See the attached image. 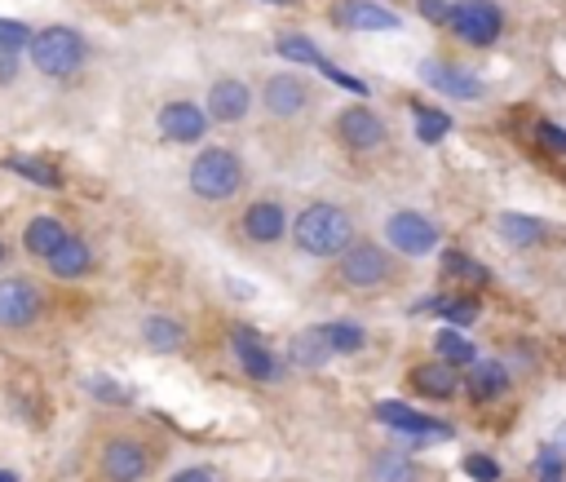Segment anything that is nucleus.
Segmentation results:
<instances>
[{
    "label": "nucleus",
    "mask_w": 566,
    "mask_h": 482,
    "mask_svg": "<svg viewBox=\"0 0 566 482\" xmlns=\"http://www.w3.org/2000/svg\"><path fill=\"white\" fill-rule=\"evenodd\" d=\"M27 54H32V62H36L41 76H49V80H71V76L84 67L89 45H84V36H80L76 27H45V32L32 36Z\"/></svg>",
    "instance_id": "3"
},
{
    "label": "nucleus",
    "mask_w": 566,
    "mask_h": 482,
    "mask_svg": "<svg viewBox=\"0 0 566 482\" xmlns=\"http://www.w3.org/2000/svg\"><path fill=\"white\" fill-rule=\"evenodd\" d=\"M151 451L138 443V438H111L97 456V469L106 482H142L151 473Z\"/></svg>",
    "instance_id": "7"
},
{
    "label": "nucleus",
    "mask_w": 566,
    "mask_h": 482,
    "mask_svg": "<svg viewBox=\"0 0 566 482\" xmlns=\"http://www.w3.org/2000/svg\"><path fill=\"white\" fill-rule=\"evenodd\" d=\"M416 314H442L451 328H474L478 323V314H483V306H478V297H470V292H447V297H429V301H416L412 306Z\"/></svg>",
    "instance_id": "19"
},
{
    "label": "nucleus",
    "mask_w": 566,
    "mask_h": 482,
    "mask_svg": "<svg viewBox=\"0 0 566 482\" xmlns=\"http://www.w3.org/2000/svg\"><path fill=\"white\" fill-rule=\"evenodd\" d=\"M465 473H470L474 482H500V460L474 451V456H465Z\"/></svg>",
    "instance_id": "36"
},
{
    "label": "nucleus",
    "mask_w": 566,
    "mask_h": 482,
    "mask_svg": "<svg viewBox=\"0 0 566 482\" xmlns=\"http://www.w3.org/2000/svg\"><path fill=\"white\" fill-rule=\"evenodd\" d=\"M323 336H327L332 354H359V349L368 345V332H363L359 323H350V319H332V323H323Z\"/></svg>",
    "instance_id": "30"
},
{
    "label": "nucleus",
    "mask_w": 566,
    "mask_h": 482,
    "mask_svg": "<svg viewBox=\"0 0 566 482\" xmlns=\"http://www.w3.org/2000/svg\"><path fill=\"white\" fill-rule=\"evenodd\" d=\"M288 358H292L297 368H323L327 358H332V345H327L323 328H305V332H297V336H292V345H288Z\"/></svg>",
    "instance_id": "24"
},
{
    "label": "nucleus",
    "mask_w": 566,
    "mask_h": 482,
    "mask_svg": "<svg viewBox=\"0 0 566 482\" xmlns=\"http://www.w3.org/2000/svg\"><path fill=\"white\" fill-rule=\"evenodd\" d=\"M372 416L381 425H390V434H403V438H451L457 434L447 421H434V416H425V412H416L407 403H377Z\"/></svg>",
    "instance_id": "12"
},
{
    "label": "nucleus",
    "mask_w": 566,
    "mask_h": 482,
    "mask_svg": "<svg viewBox=\"0 0 566 482\" xmlns=\"http://www.w3.org/2000/svg\"><path fill=\"white\" fill-rule=\"evenodd\" d=\"M0 482H19V473L14 469H0Z\"/></svg>",
    "instance_id": "42"
},
{
    "label": "nucleus",
    "mask_w": 566,
    "mask_h": 482,
    "mask_svg": "<svg viewBox=\"0 0 566 482\" xmlns=\"http://www.w3.org/2000/svg\"><path fill=\"white\" fill-rule=\"evenodd\" d=\"M262 102H266V111H270L275 119H297V115L310 106V84H305L301 76H292V71L270 76Z\"/></svg>",
    "instance_id": "18"
},
{
    "label": "nucleus",
    "mask_w": 566,
    "mask_h": 482,
    "mask_svg": "<svg viewBox=\"0 0 566 482\" xmlns=\"http://www.w3.org/2000/svg\"><path fill=\"white\" fill-rule=\"evenodd\" d=\"M336 275L346 288H381L390 279V253L372 239H350L346 253L336 257Z\"/></svg>",
    "instance_id": "5"
},
{
    "label": "nucleus",
    "mask_w": 566,
    "mask_h": 482,
    "mask_svg": "<svg viewBox=\"0 0 566 482\" xmlns=\"http://www.w3.org/2000/svg\"><path fill=\"white\" fill-rule=\"evenodd\" d=\"M336 23L350 27V32H394L398 19L377 5V0H346V5H336Z\"/></svg>",
    "instance_id": "20"
},
{
    "label": "nucleus",
    "mask_w": 566,
    "mask_h": 482,
    "mask_svg": "<svg viewBox=\"0 0 566 482\" xmlns=\"http://www.w3.org/2000/svg\"><path fill=\"white\" fill-rule=\"evenodd\" d=\"M204 111H208V119H217V125H240V119L253 111V89L235 76H221V80H212Z\"/></svg>",
    "instance_id": "14"
},
{
    "label": "nucleus",
    "mask_w": 566,
    "mask_h": 482,
    "mask_svg": "<svg viewBox=\"0 0 566 482\" xmlns=\"http://www.w3.org/2000/svg\"><path fill=\"white\" fill-rule=\"evenodd\" d=\"M407 386H412L420 399L447 403V399H457V390H461V368L447 364V358H429V364H416V368H412Z\"/></svg>",
    "instance_id": "16"
},
{
    "label": "nucleus",
    "mask_w": 566,
    "mask_h": 482,
    "mask_svg": "<svg viewBox=\"0 0 566 482\" xmlns=\"http://www.w3.org/2000/svg\"><path fill=\"white\" fill-rule=\"evenodd\" d=\"M496 226H500V234L509 239V244H518V249L540 244V239H544V221L540 217H527V213H500Z\"/></svg>",
    "instance_id": "29"
},
{
    "label": "nucleus",
    "mask_w": 566,
    "mask_h": 482,
    "mask_svg": "<svg viewBox=\"0 0 566 482\" xmlns=\"http://www.w3.org/2000/svg\"><path fill=\"white\" fill-rule=\"evenodd\" d=\"M535 147L548 151V156H566V129L553 125V119H540L535 125Z\"/></svg>",
    "instance_id": "34"
},
{
    "label": "nucleus",
    "mask_w": 566,
    "mask_h": 482,
    "mask_svg": "<svg viewBox=\"0 0 566 482\" xmlns=\"http://www.w3.org/2000/svg\"><path fill=\"white\" fill-rule=\"evenodd\" d=\"M350 239H355V221L342 204L319 199L301 217H292V244L305 257H342Z\"/></svg>",
    "instance_id": "1"
},
{
    "label": "nucleus",
    "mask_w": 566,
    "mask_h": 482,
    "mask_svg": "<svg viewBox=\"0 0 566 482\" xmlns=\"http://www.w3.org/2000/svg\"><path fill=\"white\" fill-rule=\"evenodd\" d=\"M62 239H67V226H62L58 217H49V213H45V217H32V221H27V230H23V249H27L32 257H41V262H45V257L62 244Z\"/></svg>",
    "instance_id": "22"
},
{
    "label": "nucleus",
    "mask_w": 566,
    "mask_h": 482,
    "mask_svg": "<svg viewBox=\"0 0 566 482\" xmlns=\"http://www.w3.org/2000/svg\"><path fill=\"white\" fill-rule=\"evenodd\" d=\"M169 482H217V473L208 464H190V469H177Z\"/></svg>",
    "instance_id": "40"
},
{
    "label": "nucleus",
    "mask_w": 566,
    "mask_h": 482,
    "mask_svg": "<svg viewBox=\"0 0 566 482\" xmlns=\"http://www.w3.org/2000/svg\"><path fill=\"white\" fill-rule=\"evenodd\" d=\"M434 354H438V358H447V364H457V368H470L474 358H478L474 341H470L461 328H451V323L434 332Z\"/></svg>",
    "instance_id": "27"
},
{
    "label": "nucleus",
    "mask_w": 566,
    "mask_h": 482,
    "mask_svg": "<svg viewBox=\"0 0 566 482\" xmlns=\"http://www.w3.org/2000/svg\"><path fill=\"white\" fill-rule=\"evenodd\" d=\"M319 71H323V76H327L332 84H342V89H350V93H359V97L368 93V84H363L359 76H350V71H342V67H332L327 58H323V67H319Z\"/></svg>",
    "instance_id": "37"
},
{
    "label": "nucleus",
    "mask_w": 566,
    "mask_h": 482,
    "mask_svg": "<svg viewBox=\"0 0 566 482\" xmlns=\"http://www.w3.org/2000/svg\"><path fill=\"white\" fill-rule=\"evenodd\" d=\"M84 390H89L97 403H116V408H120V403H129V390H125V386H116V381H106V377H89V386H84Z\"/></svg>",
    "instance_id": "35"
},
{
    "label": "nucleus",
    "mask_w": 566,
    "mask_h": 482,
    "mask_svg": "<svg viewBox=\"0 0 566 482\" xmlns=\"http://www.w3.org/2000/svg\"><path fill=\"white\" fill-rule=\"evenodd\" d=\"M5 257H10V253H5V244H0V266H5Z\"/></svg>",
    "instance_id": "43"
},
{
    "label": "nucleus",
    "mask_w": 566,
    "mask_h": 482,
    "mask_svg": "<svg viewBox=\"0 0 566 482\" xmlns=\"http://www.w3.org/2000/svg\"><path fill=\"white\" fill-rule=\"evenodd\" d=\"M553 447H557V451H562V456H566V425H562V429H557V443H553Z\"/></svg>",
    "instance_id": "41"
},
{
    "label": "nucleus",
    "mask_w": 566,
    "mask_h": 482,
    "mask_svg": "<svg viewBox=\"0 0 566 482\" xmlns=\"http://www.w3.org/2000/svg\"><path fill=\"white\" fill-rule=\"evenodd\" d=\"M32 27L19 23V19H0V58H19L27 45H32Z\"/></svg>",
    "instance_id": "33"
},
{
    "label": "nucleus",
    "mask_w": 566,
    "mask_h": 482,
    "mask_svg": "<svg viewBox=\"0 0 566 482\" xmlns=\"http://www.w3.org/2000/svg\"><path fill=\"white\" fill-rule=\"evenodd\" d=\"M420 80H425L429 89L447 93V97H465V102L483 97V80H478L474 71H465V67H457V62H442V58H425V62H420Z\"/></svg>",
    "instance_id": "15"
},
{
    "label": "nucleus",
    "mask_w": 566,
    "mask_h": 482,
    "mask_svg": "<svg viewBox=\"0 0 566 482\" xmlns=\"http://www.w3.org/2000/svg\"><path fill=\"white\" fill-rule=\"evenodd\" d=\"M336 134H342V142L350 151H377L385 142V119L363 106V102H350L342 115H336Z\"/></svg>",
    "instance_id": "10"
},
{
    "label": "nucleus",
    "mask_w": 566,
    "mask_h": 482,
    "mask_svg": "<svg viewBox=\"0 0 566 482\" xmlns=\"http://www.w3.org/2000/svg\"><path fill=\"white\" fill-rule=\"evenodd\" d=\"M447 27L457 32L465 45L487 49L505 32V10L496 5V0H457V5H451V23Z\"/></svg>",
    "instance_id": "4"
},
{
    "label": "nucleus",
    "mask_w": 566,
    "mask_h": 482,
    "mask_svg": "<svg viewBox=\"0 0 566 482\" xmlns=\"http://www.w3.org/2000/svg\"><path fill=\"white\" fill-rule=\"evenodd\" d=\"M208 134V111L199 102H164L160 106V138L164 142H177V147H190Z\"/></svg>",
    "instance_id": "11"
},
{
    "label": "nucleus",
    "mask_w": 566,
    "mask_h": 482,
    "mask_svg": "<svg viewBox=\"0 0 566 482\" xmlns=\"http://www.w3.org/2000/svg\"><path fill=\"white\" fill-rule=\"evenodd\" d=\"M240 230H244L249 244L270 249V244H279V239H284V230H292V217H288V208L279 199H253L240 213Z\"/></svg>",
    "instance_id": "8"
},
{
    "label": "nucleus",
    "mask_w": 566,
    "mask_h": 482,
    "mask_svg": "<svg viewBox=\"0 0 566 482\" xmlns=\"http://www.w3.org/2000/svg\"><path fill=\"white\" fill-rule=\"evenodd\" d=\"M195 199L204 204H226L244 191V160L231 151V147H204L195 160H190V173H186Z\"/></svg>",
    "instance_id": "2"
},
{
    "label": "nucleus",
    "mask_w": 566,
    "mask_h": 482,
    "mask_svg": "<svg viewBox=\"0 0 566 482\" xmlns=\"http://www.w3.org/2000/svg\"><path fill=\"white\" fill-rule=\"evenodd\" d=\"M0 164H5L10 173H19L23 182L41 186V191H62V173H58L49 160H36V156H5Z\"/></svg>",
    "instance_id": "25"
},
{
    "label": "nucleus",
    "mask_w": 566,
    "mask_h": 482,
    "mask_svg": "<svg viewBox=\"0 0 566 482\" xmlns=\"http://www.w3.org/2000/svg\"><path fill=\"white\" fill-rule=\"evenodd\" d=\"M45 266H49V275H54V279H84V275L93 271V249L84 244V239L67 234L62 244L45 257Z\"/></svg>",
    "instance_id": "21"
},
{
    "label": "nucleus",
    "mask_w": 566,
    "mask_h": 482,
    "mask_svg": "<svg viewBox=\"0 0 566 482\" xmlns=\"http://www.w3.org/2000/svg\"><path fill=\"white\" fill-rule=\"evenodd\" d=\"M412 115H416V138H420L425 147L442 142V138L451 134V115L438 111V106H412Z\"/></svg>",
    "instance_id": "31"
},
{
    "label": "nucleus",
    "mask_w": 566,
    "mask_h": 482,
    "mask_svg": "<svg viewBox=\"0 0 566 482\" xmlns=\"http://www.w3.org/2000/svg\"><path fill=\"white\" fill-rule=\"evenodd\" d=\"M45 310V297L32 279H0V328H32Z\"/></svg>",
    "instance_id": "9"
},
{
    "label": "nucleus",
    "mask_w": 566,
    "mask_h": 482,
    "mask_svg": "<svg viewBox=\"0 0 566 482\" xmlns=\"http://www.w3.org/2000/svg\"><path fill=\"white\" fill-rule=\"evenodd\" d=\"M562 469H566V456H562L557 447H544V456H540L535 473H540L544 482H557V478H562Z\"/></svg>",
    "instance_id": "38"
},
{
    "label": "nucleus",
    "mask_w": 566,
    "mask_h": 482,
    "mask_svg": "<svg viewBox=\"0 0 566 482\" xmlns=\"http://www.w3.org/2000/svg\"><path fill=\"white\" fill-rule=\"evenodd\" d=\"M275 5H292V0H275Z\"/></svg>",
    "instance_id": "44"
},
{
    "label": "nucleus",
    "mask_w": 566,
    "mask_h": 482,
    "mask_svg": "<svg viewBox=\"0 0 566 482\" xmlns=\"http://www.w3.org/2000/svg\"><path fill=\"white\" fill-rule=\"evenodd\" d=\"M231 349H235L240 368H244L253 381H279L284 364H279V354H275L257 332H249V328H231Z\"/></svg>",
    "instance_id": "13"
},
{
    "label": "nucleus",
    "mask_w": 566,
    "mask_h": 482,
    "mask_svg": "<svg viewBox=\"0 0 566 482\" xmlns=\"http://www.w3.org/2000/svg\"><path fill=\"white\" fill-rule=\"evenodd\" d=\"M461 386H465L470 403L487 408V403L505 399V390H509V368L496 364V358H474V364L465 368V377H461Z\"/></svg>",
    "instance_id": "17"
},
{
    "label": "nucleus",
    "mask_w": 566,
    "mask_h": 482,
    "mask_svg": "<svg viewBox=\"0 0 566 482\" xmlns=\"http://www.w3.org/2000/svg\"><path fill=\"white\" fill-rule=\"evenodd\" d=\"M368 473H372V482H420L416 460L403 456V451H377Z\"/></svg>",
    "instance_id": "28"
},
{
    "label": "nucleus",
    "mask_w": 566,
    "mask_h": 482,
    "mask_svg": "<svg viewBox=\"0 0 566 482\" xmlns=\"http://www.w3.org/2000/svg\"><path fill=\"white\" fill-rule=\"evenodd\" d=\"M416 10H420L429 23H451V5H447V0H416Z\"/></svg>",
    "instance_id": "39"
},
{
    "label": "nucleus",
    "mask_w": 566,
    "mask_h": 482,
    "mask_svg": "<svg viewBox=\"0 0 566 482\" xmlns=\"http://www.w3.org/2000/svg\"><path fill=\"white\" fill-rule=\"evenodd\" d=\"M385 239L403 257H425V253L438 249V221L416 213V208H398V213L385 217Z\"/></svg>",
    "instance_id": "6"
},
{
    "label": "nucleus",
    "mask_w": 566,
    "mask_h": 482,
    "mask_svg": "<svg viewBox=\"0 0 566 482\" xmlns=\"http://www.w3.org/2000/svg\"><path fill=\"white\" fill-rule=\"evenodd\" d=\"M275 49H279V58H288V62H301V67H323V54L310 45V36H301V32H284L279 41H275Z\"/></svg>",
    "instance_id": "32"
},
{
    "label": "nucleus",
    "mask_w": 566,
    "mask_h": 482,
    "mask_svg": "<svg viewBox=\"0 0 566 482\" xmlns=\"http://www.w3.org/2000/svg\"><path fill=\"white\" fill-rule=\"evenodd\" d=\"M142 341L155 354H173V349L186 345V328L177 319H169V314H151V319H142Z\"/></svg>",
    "instance_id": "26"
},
{
    "label": "nucleus",
    "mask_w": 566,
    "mask_h": 482,
    "mask_svg": "<svg viewBox=\"0 0 566 482\" xmlns=\"http://www.w3.org/2000/svg\"><path fill=\"white\" fill-rule=\"evenodd\" d=\"M442 275H447V279H457V284H461V292H470V288H487V284H492V271H487L483 262H474L470 253H461V249H447V253H442Z\"/></svg>",
    "instance_id": "23"
}]
</instances>
